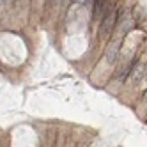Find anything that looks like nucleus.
I'll list each match as a JSON object with an SVG mask.
<instances>
[{
  "mask_svg": "<svg viewBox=\"0 0 147 147\" xmlns=\"http://www.w3.org/2000/svg\"><path fill=\"white\" fill-rule=\"evenodd\" d=\"M117 18H119V11L115 9V5L113 7H108V11L105 13V16L101 18V36H108L112 30H113V27H115V23H117Z\"/></svg>",
  "mask_w": 147,
  "mask_h": 147,
  "instance_id": "obj_1",
  "label": "nucleus"
},
{
  "mask_svg": "<svg viewBox=\"0 0 147 147\" xmlns=\"http://www.w3.org/2000/svg\"><path fill=\"white\" fill-rule=\"evenodd\" d=\"M119 50H121V45H119V43H112V45L108 46L107 55H105V59H107L108 64H113V62L117 60V57H119Z\"/></svg>",
  "mask_w": 147,
  "mask_h": 147,
  "instance_id": "obj_3",
  "label": "nucleus"
},
{
  "mask_svg": "<svg viewBox=\"0 0 147 147\" xmlns=\"http://www.w3.org/2000/svg\"><path fill=\"white\" fill-rule=\"evenodd\" d=\"M145 80H147V75H145Z\"/></svg>",
  "mask_w": 147,
  "mask_h": 147,
  "instance_id": "obj_6",
  "label": "nucleus"
},
{
  "mask_svg": "<svg viewBox=\"0 0 147 147\" xmlns=\"http://www.w3.org/2000/svg\"><path fill=\"white\" fill-rule=\"evenodd\" d=\"M92 14H94V20H101L105 16V13L108 11V7H107V0H92Z\"/></svg>",
  "mask_w": 147,
  "mask_h": 147,
  "instance_id": "obj_2",
  "label": "nucleus"
},
{
  "mask_svg": "<svg viewBox=\"0 0 147 147\" xmlns=\"http://www.w3.org/2000/svg\"><path fill=\"white\" fill-rule=\"evenodd\" d=\"M75 2H78V4H90L92 0H75Z\"/></svg>",
  "mask_w": 147,
  "mask_h": 147,
  "instance_id": "obj_4",
  "label": "nucleus"
},
{
  "mask_svg": "<svg viewBox=\"0 0 147 147\" xmlns=\"http://www.w3.org/2000/svg\"><path fill=\"white\" fill-rule=\"evenodd\" d=\"M5 2H7V0H0V5H4Z\"/></svg>",
  "mask_w": 147,
  "mask_h": 147,
  "instance_id": "obj_5",
  "label": "nucleus"
}]
</instances>
